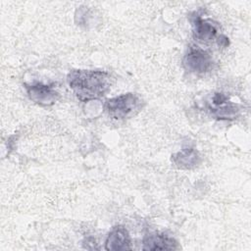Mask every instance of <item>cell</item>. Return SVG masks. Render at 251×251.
<instances>
[{
  "instance_id": "6da1fadb",
  "label": "cell",
  "mask_w": 251,
  "mask_h": 251,
  "mask_svg": "<svg viewBox=\"0 0 251 251\" xmlns=\"http://www.w3.org/2000/svg\"><path fill=\"white\" fill-rule=\"evenodd\" d=\"M67 81L75 97L82 102L102 98L112 84L109 73L99 70H72Z\"/></svg>"
},
{
  "instance_id": "7a4b0ae2",
  "label": "cell",
  "mask_w": 251,
  "mask_h": 251,
  "mask_svg": "<svg viewBox=\"0 0 251 251\" xmlns=\"http://www.w3.org/2000/svg\"><path fill=\"white\" fill-rule=\"evenodd\" d=\"M143 98L136 93L127 92L108 99L104 110L114 120H125L137 115L144 107Z\"/></svg>"
},
{
  "instance_id": "3957f363",
  "label": "cell",
  "mask_w": 251,
  "mask_h": 251,
  "mask_svg": "<svg viewBox=\"0 0 251 251\" xmlns=\"http://www.w3.org/2000/svg\"><path fill=\"white\" fill-rule=\"evenodd\" d=\"M206 109L214 119L221 121L235 120L241 112L240 105L222 92H215L206 100Z\"/></svg>"
},
{
  "instance_id": "277c9868",
  "label": "cell",
  "mask_w": 251,
  "mask_h": 251,
  "mask_svg": "<svg viewBox=\"0 0 251 251\" xmlns=\"http://www.w3.org/2000/svg\"><path fill=\"white\" fill-rule=\"evenodd\" d=\"M183 66L190 73L204 74L212 69L213 60L205 50L197 46H191L184 55Z\"/></svg>"
},
{
  "instance_id": "5b68a950",
  "label": "cell",
  "mask_w": 251,
  "mask_h": 251,
  "mask_svg": "<svg viewBox=\"0 0 251 251\" xmlns=\"http://www.w3.org/2000/svg\"><path fill=\"white\" fill-rule=\"evenodd\" d=\"M28 98L39 106H52L59 99V92L51 84L42 82L25 83Z\"/></svg>"
},
{
  "instance_id": "8992f818",
  "label": "cell",
  "mask_w": 251,
  "mask_h": 251,
  "mask_svg": "<svg viewBox=\"0 0 251 251\" xmlns=\"http://www.w3.org/2000/svg\"><path fill=\"white\" fill-rule=\"evenodd\" d=\"M130 235L122 226H114L105 240V249L109 251L130 250Z\"/></svg>"
},
{
  "instance_id": "52a82bcc",
  "label": "cell",
  "mask_w": 251,
  "mask_h": 251,
  "mask_svg": "<svg viewBox=\"0 0 251 251\" xmlns=\"http://www.w3.org/2000/svg\"><path fill=\"white\" fill-rule=\"evenodd\" d=\"M193 35L201 42H209L218 34V25L210 19H203L196 15L192 18Z\"/></svg>"
},
{
  "instance_id": "ba28073f",
  "label": "cell",
  "mask_w": 251,
  "mask_h": 251,
  "mask_svg": "<svg viewBox=\"0 0 251 251\" xmlns=\"http://www.w3.org/2000/svg\"><path fill=\"white\" fill-rule=\"evenodd\" d=\"M143 250H176L177 242L173 237L164 234L153 232L146 234L142 240Z\"/></svg>"
},
{
  "instance_id": "9c48e42d",
  "label": "cell",
  "mask_w": 251,
  "mask_h": 251,
  "mask_svg": "<svg viewBox=\"0 0 251 251\" xmlns=\"http://www.w3.org/2000/svg\"><path fill=\"white\" fill-rule=\"evenodd\" d=\"M172 162L178 169L190 170L198 167L201 163V157L195 148L188 146L173 154Z\"/></svg>"
}]
</instances>
